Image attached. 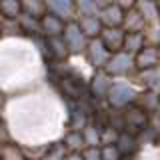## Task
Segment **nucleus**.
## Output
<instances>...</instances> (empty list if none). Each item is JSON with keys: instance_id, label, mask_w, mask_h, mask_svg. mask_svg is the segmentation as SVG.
I'll return each instance as SVG.
<instances>
[{"instance_id": "nucleus-5", "label": "nucleus", "mask_w": 160, "mask_h": 160, "mask_svg": "<svg viewBox=\"0 0 160 160\" xmlns=\"http://www.w3.org/2000/svg\"><path fill=\"white\" fill-rule=\"evenodd\" d=\"M46 10L54 16H58L62 22H76V2L72 0H46Z\"/></svg>"}, {"instance_id": "nucleus-18", "label": "nucleus", "mask_w": 160, "mask_h": 160, "mask_svg": "<svg viewBox=\"0 0 160 160\" xmlns=\"http://www.w3.org/2000/svg\"><path fill=\"white\" fill-rule=\"evenodd\" d=\"M46 2H42V0H24L22 2V14H26V16H32L36 20H42L46 16Z\"/></svg>"}, {"instance_id": "nucleus-2", "label": "nucleus", "mask_w": 160, "mask_h": 160, "mask_svg": "<svg viewBox=\"0 0 160 160\" xmlns=\"http://www.w3.org/2000/svg\"><path fill=\"white\" fill-rule=\"evenodd\" d=\"M104 70H106V74H110L112 78H124V76H128V74H132V72H138L134 56L128 54V52H124V50L112 54V58H110V62L106 64Z\"/></svg>"}, {"instance_id": "nucleus-22", "label": "nucleus", "mask_w": 160, "mask_h": 160, "mask_svg": "<svg viewBox=\"0 0 160 160\" xmlns=\"http://www.w3.org/2000/svg\"><path fill=\"white\" fill-rule=\"evenodd\" d=\"M48 50L56 58H66V56H70V50H68V44H66V40H64V36L48 38Z\"/></svg>"}, {"instance_id": "nucleus-9", "label": "nucleus", "mask_w": 160, "mask_h": 160, "mask_svg": "<svg viewBox=\"0 0 160 160\" xmlns=\"http://www.w3.org/2000/svg\"><path fill=\"white\" fill-rule=\"evenodd\" d=\"M112 84H114V80L110 74H106V70H96V74L90 80V90H92V94L96 98H106Z\"/></svg>"}, {"instance_id": "nucleus-3", "label": "nucleus", "mask_w": 160, "mask_h": 160, "mask_svg": "<svg viewBox=\"0 0 160 160\" xmlns=\"http://www.w3.org/2000/svg\"><path fill=\"white\" fill-rule=\"evenodd\" d=\"M62 36H64V40H66V44H68L70 54H86V48H88L90 40L84 36V32L80 30L78 22H68Z\"/></svg>"}, {"instance_id": "nucleus-26", "label": "nucleus", "mask_w": 160, "mask_h": 160, "mask_svg": "<svg viewBox=\"0 0 160 160\" xmlns=\"http://www.w3.org/2000/svg\"><path fill=\"white\" fill-rule=\"evenodd\" d=\"M84 160H102V148H86L82 152Z\"/></svg>"}, {"instance_id": "nucleus-24", "label": "nucleus", "mask_w": 160, "mask_h": 160, "mask_svg": "<svg viewBox=\"0 0 160 160\" xmlns=\"http://www.w3.org/2000/svg\"><path fill=\"white\" fill-rule=\"evenodd\" d=\"M66 156H68V150L64 146V142H52L48 144V152L44 160H66Z\"/></svg>"}, {"instance_id": "nucleus-16", "label": "nucleus", "mask_w": 160, "mask_h": 160, "mask_svg": "<svg viewBox=\"0 0 160 160\" xmlns=\"http://www.w3.org/2000/svg\"><path fill=\"white\" fill-rule=\"evenodd\" d=\"M136 8H138V12L142 14V18L146 20V24H156V22H160V12H158L156 2H150V0H140V2H136Z\"/></svg>"}, {"instance_id": "nucleus-25", "label": "nucleus", "mask_w": 160, "mask_h": 160, "mask_svg": "<svg viewBox=\"0 0 160 160\" xmlns=\"http://www.w3.org/2000/svg\"><path fill=\"white\" fill-rule=\"evenodd\" d=\"M122 158V152L118 150L116 144L112 146H102V160H120Z\"/></svg>"}, {"instance_id": "nucleus-29", "label": "nucleus", "mask_w": 160, "mask_h": 160, "mask_svg": "<svg viewBox=\"0 0 160 160\" xmlns=\"http://www.w3.org/2000/svg\"><path fill=\"white\" fill-rule=\"evenodd\" d=\"M156 6H158V12H160V0H158V2H156Z\"/></svg>"}, {"instance_id": "nucleus-7", "label": "nucleus", "mask_w": 160, "mask_h": 160, "mask_svg": "<svg viewBox=\"0 0 160 160\" xmlns=\"http://www.w3.org/2000/svg\"><path fill=\"white\" fill-rule=\"evenodd\" d=\"M124 38H126V32L122 28H104L102 34H100V40L112 54L124 50Z\"/></svg>"}, {"instance_id": "nucleus-19", "label": "nucleus", "mask_w": 160, "mask_h": 160, "mask_svg": "<svg viewBox=\"0 0 160 160\" xmlns=\"http://www.w3.org/2000/svg\"><path fill=\"white\" fill-rule=\"evenodd\" d=\"M0 14L6 20H16L22 16V2L18 0H2L0 2Z\"/></svg>"}, {"instance_id": "nucleus-30", "label": "nucleus", "mask_w": 160, "mask_h": 160, "mask_svg": "<svg viewBox=\"0 0 160 160\" xmlns=\"http://www.w3.org/2000/svg\"><path fill=\"white\" fill-rule=\"evenodd\" d=\"M158 50H160V46H158Z\"/></svg>"}, {"instance_id": "nucleus-8", "label": "nucleus", "mask_w": 160, "mask_h": 160, "mask_svg": "<svg viewBox=\"0 0 160 160\" xmlns=\"http://www.w3.org/2000/svg\"><path fill=\"white\" fill-rule=\"evenodd\" d=\"M136 60V70H148V68H156L160 66V50L158 46H146L134 56Z\"/></svg>"}, {"instance_id": "nucleus-28", "label": "nucleus", "mask_w": 160, "mask_h": 160, "mask_svg": "<svg viewBox=\"0 0 160 160\" xmlns=\"http://www.w3.org/2000/svg\"><path fill=\"white\" fill-rule=\"evenodd\" d=\"M66 160H84V158H82V154H68Z\"/></svg>"}, {"instance_id": "nucleus-12", "label": "nucleus", "mask_w": 160, "mask_h": 160, "mask_svg": "<svg viewBox=\"0 0 160 160\" xmlns=\"http://www.w3.org/2000/svg\"><path fill=\"white\" fill-rule=\"evenodd\" d=\"M80 30L84 32V36H86L88 40H94V38H100V34H102V22H100L98 16H84V18H78L76 20Z\"/></svg>"}, {"instance_id": "nucleus-27", "label": "nucleus", "mask_w": 160, "mask_h": 160, "mask_svg": "<svg viewBox=\"0 0 160 160\" xmlns=\"http://www.w3.org/2000/svg\"><path fill=\"white\" fill-rule=\"evenodd\" d=\"M4 24H6V18L0 14V36H4Z\"/></svg>"}, {"instance_id": "nucleus-15", "label": "nucleus", "mask_w": 160, "mask_h": 160, "mask_svg": "<svg viewBox=\"0 0 160 160\" xmlns=\"http://www.w3.org/2000/svg\"><path fill=\"white\" fill-rule=\"evenodd\" d=\"M64 146H66L68 154H82L84 150H86V142H84V136L82 132H74V130H70V132L64 136Z\"/></svg>"}, {"instance_id": "nucleus-4", "label": "nucleus", "mask_w": 160, "mask_h": 160, "mask_svg": "<svg viewBox=\"0 0 160 160\" xmlns=\"http://www.w3.org/2000/svg\"><path fill=\"white\" fill-rule=\"evenodd\" d=\"M86 58H88V62L92 64L96 70H104V68H106V64L110 62V58H112V52L104 46V42L100 38H94V40H90V42H88Z\"/></svg>"}, {"instance_id": "nucleus-11", "label": "nucleus", "mask_w": 160, "mask_h": 160, "mask_svg": "<svg viewBox=\"0 0 160 160\" xmlns=\"http://www.w3.org/2000/svg\"><path fill=\"white\" fill-rule=\"evenodd\" d=\"M146 20L142 18V14L138 12V8H132L128 12H124V24H122V30L126 34H132V32H144L146 30Z\"/></svg>"}, {"instance_id": "nucleus-21", "label": "nucleus", "mask_w": 160, "mask_h": 160, "mask_svg": "<svg viewBox=\"0 0 160 160\" xmlns=\"http://www.w3.org/2000/svg\"><path fill=\"white\" fill-rule=\"evenodd\" d=\"M86 148H102V132L94 126V124H86V128L82 130Z\"/></svg>"}, {"instance_id": "nucleus-14", "label": "nucleus", "mask_w": 160, "mask_h": 160, "mask_svg": "<svg viewBox=\"0 0 160 160\" xmlns=\"http://www.w3.org/2000/svg\"><path fill=\"white\" fill-rule=\"evenodd\" d=\"M106 2H98V0H76V16H98L100 10L104 8Z\"/></svg>"}, {"instance_id": "nucleus-6", "label": "nucleus", "mask_w": 160, "mask_h": 160, "mask_svg": "<svg viewBox=\"0 0 160 160\" xmlns=\"http://www.w3.org/2000/svg\"><path fill=\"white\" fill-rule=\"evenodd\" d=\"M100 22L104 28H122L124 24V10L118 6L116 2H106L104 8L98 14Z\"/></svg>"}, {"instance_id": "nucleus-23", "label": "nucleus", "mask_w": 160, "mask_h": 160, "mask_svg": "<svg viewBox=\"0 0 160 160\" xmlns=\"http://www.w3.org/2000/svg\"><path fill=\"white\" fill-rule=\"evenodd\" d=\"M18 24H20V30L26 34H42V28H40V20L32 18V16H26V14H22V16L18 18Z\"/></svg>"}, {"instance_id": "nucleus-13", "label": "nucleus", "mask_w": 160, "mask_h": 160, "mask_svg": "<svg viewBox=\"0 0 160 160\" xmlns=\"http://www.w3.org/2000/svg\"><path fill=\"white\" fill-rule=\"evenodd\" d=\"M138 82L142 86H146L152 92H160V66L156 68H148V70H140L138 72Z\"/></svg>"}, {"instance_id": "nucleus-20", "label": "nucleus", "mask_w": 160, "mask_h": 160, "mask_svg": "<svg viewBox=\"0 0 160 160\" xmlns=\"http://www.w3.org/2000/svg\"><path fill=\"white\" fill-rule=\"evenodd\" d=\"M0 160H26L24 148L16 142H4L0 146Z\"/></svg>"}, {"instance_id": "nucleus-10", "label": "nucleus", "mask_w": 160, "mask_h": 160, "mask_svg": "<svg viewBox=\"0 0 160 160\" xmlns=\"http://www.w3.org/2000/svg\"><path fill=\"white\" fill-rule=\"evenodd\" d=\"M40 28H42V36L46 38H58L64 34V28H66V22H62L58 16L46 12V16L40 20Z\"/></svg>"}, {"instance_id": "nucleus-17", "label": "nucleus", "mask_w": 160, "mask_h": 160, "mask_svg": "<svg viewBox=\"0 0 160 160\" xmlns=\"http://www.w3.org/2000/svg\"><path fill=\"white\" fill-rule=\"evenodd\" d=\"M142 48H146V38H144V32L126 34V38H124V52L136 56Z\"/></svg>"}, {"instance_id": "nucleus-1", "label": "nucleus", "mask_w": 160, "mask_h": 160, "mask_svg": "<svg viewBox=\"0 0 160 160\" xmlns=\"http://www.w3.org/2000/svg\"><path fill=\"white\" fill-rule=\"evenodd\" d=\"M108 104L112 108H124L128 104H132L134 100H138V90L132 86L130 82H124V80H114L112 88L108 92Z\"/></svg>"}]
</instances>
